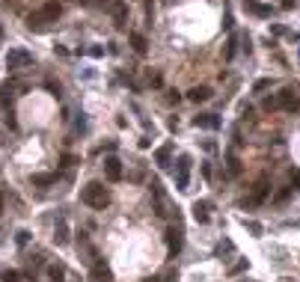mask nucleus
I'll return each instance as SVG.
<instances>
[{"mask_svg": "<svg viewBox=\"0 0 300 282\" xmlns=\"http://www.w3.org/2000/svg\"><path fill=\"white\" fill-rule=\"evenodd\" d=\"M80 199H83V205H89V208H95V211H104V208L110 205V193H107V187L98 184V181L86 184L83 193H80Z\"/></svg>", "mask_w": 300, "mask_h": 282, "instance_id": "f257e3e1", "label": "nucleus"}, {"mask_svg": "<svg viewBox=\"0 0 300 282\" xmlns=\"http://www.w3.org/2000/svg\"><path fill=\"white\" fill-rule=\"evenodd\" d=\"M33 62V56L24 51V48H12L9 54H6V68L9 71H21V68H27Z\"/></svg>", "mask_w": 300, "mask_h": 282, "instance_id": "f03ea898", "label": "nucleus"}, {"mask_svg": "<svg viewBox=\"0 0 300 282\" xmlns=\"http://www.w3.org/2000/svg\"><path fill=\"white\" fill-rule=\"evenodd\" d=\"M187 184H190V158L179 155V161H176V187L187 190Z\"/></svg>", "mask_w": 300, "mask_h": 282, "instance_id": "7ed1b4c3", "label": "nucleus"}, {"mask_svg": "<svg viewBox=\"0 0 300 282\" xmlns=\"http://www.w3.org/2000/svg\"><path fill=\"white\" fill-rule=\"evenodd\" d=\"M277 101H280V107H283V110L295 113V110L300 107V86H286V89L277 95Z\"/></svg>", "mask_w": 300, "mask_h": 282, "instance_id": "20e7f679", "label": "nucleus"}, {"mask_svg": "<svg viewBox=\"0 0 300 282\" xmlns=\"http://www.w3.org/2000/svg\"><path fill=\"white\" fill-rule=\"evenodd\" d=\"M104 175H107V181H122V161L119 158H104Z\"/></svg>", "mask_w": 300, "mask_h": 282, "instance_id": "39448f33", "label": "nucleus"}, {"mask_svg": "<svg viewBox=\"0 0 300 282\" xmlns=\"http://www.w3.org/2000/svg\"><path fill=\"white\" fill-rule=\"evenodd\" d=\"M268 193H271V184H268L265 178H259V181H256V187H253V193H250V199H247L244 205H262Z\"/></svg>", "mask_w": 300, "mask_h": 282, "instance_id": "423d86ee", "label": "nucleus"}, {"mask_svg": "<svg viewBox=\"0 0 300 282\" xmlns=\"http://www.w3.org/2000/svg\"><path fill=\"white\" fill-rule=\"evenodd\" d=\"M164 238H167V247H170V256H179V253H181V244H184V238H181V229L170 226Z\"/></svg>", "mask_w": 300, "mask_h": 282, "instance_id": "0eeeda50", "label": "nucleus"}, {"mask_svg": "<svg viewBox=\"0 0 300 282\" xmlns=\"http://www.w3.org/2000/svg\"><path fill=\"white\" fill-rule=\"evenodd\" d=\"M110 15H113V24H116V27H125V18H128L125 0H110Z\"/></svg>", "mask_w": 300, "mask_h": 282, "instance_id": "6e6552de", "label": "nucleus"}, {"mask_svg": "<svg viewBox=\"0 0 300 282\" xmlns=\"http://www.w3.org/2000/svg\"><path fill=\"white\" fill-rule=\"evenodd\" d=\"M193 125H196V128H208V131H214V128H220V119H217L214 113H199V116H193Z\"/></svg>", "mask_w": 300, "mask_h": 282, "instance_id": "1a4fd4ad", "label": "nucleus"}, {"mask_svg": "<svg viewBox=\"0 0 300 282\" xmlns=\"http://www.w3.org/2000/svg\"><path fill=\"white\" fill-rule=\"evenodd\" d=\"M62 15V3H57V0H48L45 6H42V18L45 21H57Z\"/></svg>", "mask_w": 300, "mask_h": 282, "instance_id": "9d476101", "label": "nucleus"}, {"mask_svg": "<svg viewBox=\"0 0 300 282\" xmlns=\"http://www.w3.org/2000/svg\"><path fill=\"white\" fill-rule=\"evenodd\" d=\"M244 6H247V12L256 15V18H271V6H265V3H259V0H247Z\"/></svg>", "mask_w": 300, "mask_h": 282, "instance_id": "9b49d317", "label": "nucleus"}, {"mask_svg": "<svg viewBox=\"0 0 300 282\" xmlns=\"http://www.w3.org/2000/svg\"><path fill=\"white\" fill-rule=\"evenodd\" d=\"M208 208H211V202H193V220L196 223H208Z\"/></svg>", "mask_w": 300, "mask_h": 282, "instance_id": "f8f14e48", "label": "nucleus"}, {"mask_svg": "<svg viewBox=\"0 0 300 282\" xmlns=\"http://www.w3.org/2000/svg\"><path fill=\"white\" fill-rule=\"evenodd\" d=\"M187 98L196 101V104H199V101H208V98H211V89H208V86H193V89L187 92Z\"/></svg>", "mask_w": 300, "mask_h": 282, "instance_id": "ddd939ff", "label": "nucleus"}, {"mask_svg": "<svg viewBox=\"0 0 300 282\" xmlns=\"http://www.w3.org/2000/svg\"><path fill=\"white\" fill-rule=\"evenodd\" d=\"M54 241L62 247V244H68V226H65V220H57V229H54Z\"/></svg>", "mask_w": 300, "mask_h": 282, "instance_id": "4468645a", "label": "nucleus"}, {"mask_svg": "<svg viewBox=\"0 0 300 282\" xmlns=\"http://www.w3.org/2000/svg\"><path fill=\"white\" fill-rule=\"evenodd\" d=\"M226 172H229L232 178H238V175L244 172V167H241V161H238L235 155H229V158H226Z\"/></svg>", "mask_w": 300, "mask_h": 282, "instance_id": "2eb2a0df", "label": "nucleus"}, {"mask_svg": "<svg viewBox=\"0 0 300 282\" xmlns=\"http://www.w3.org/2000/svg\"><path fill=\"white\" fill-rule=\"evenodd\" d=\"M131 48H134L137 54H146V48H149L146 36H143V33H131Z\"/></svg>", "mask_w": 300, "mask_h": 282, "instance_id": "dca6fc26", "label": "nucleus"}, {"mask_svg": "<svg viewBox=\"0 0 300 282\" xmlns=\"http://www.w3.org/2000/svg\"><path fill=\"white\" fill-rule=\"evenodd\" d=\"M92 280L95 282H110V268H107V265H95V268H92Z\"/></svg>", "mask_w": 300, "mask_h": 282, "instance_id": "f3484780", "label": "nucleus"}, {"mask_svg": "<svg viewBox=\"0 0 300 282\" xmlns=\"http://www.w3.org/2000/svg\"><path fill=\"white\" fill-rule=\"evenodd\" d=\"M48 277H51V282H62L65 280V268L62 265H48Z\"/></svg>", "mask_w": 300, "mask_h": 282, "instance_id": "a211bd4d", "label": "nucleus"}, {"mask_svg": "<svg viewBox=\"0 0 300 282\" xmlns=\"http://www.w3.org/2000/svg\"><path fill=\"white\" fill-rule=\"evenodd\" d=\"M170 155H173V146H161V149L155 152V161H158V167H167Z\"/></svg>", "mask_w": 300, "mask_h": 282, "instance_id": "6ab92c4d", "label": "nucleus"}, {"mask_svg": "<svg viewBox=\"0 0 300 282\" xmlns=\"http://www.w3.org/2000/svg\"><path fill=\"white\" fill-rule=\"evenodd\" d=\"M27 27H30V30H42V27H45V18H42V12H33V15H27Z\"/></svg>", "mask_w": 300, "mask_h": 282, "instance_id": "aec40b11", "label": "nucleus"}, {"mask_svg": "<svg viewBox=\"0 0 300 282\" xmlns=\"http://www.w3.org/2000/svg\"><path fill=\"white\" fill-rule=\"evenodd\" d=\"M57 181V175H51V172H45V175H33V187H48V184H54Z\"/></svg>", "mask_w": 300, "mask_h": 282, "instance_id": "412c9836", "label": "nucleus"}, {"mask_svg": "<svg viewBox=\"0 0 300 282\" xmlns=\"http://www.w3.org/2000/svg\"><path fill=\"white\" fill-rule=\"evenodd\" d=\"M292 190H295V187H280V190H277V196H274V202H277V205H286V202H289V196H292Z\"/></svg>", "mask_w": 300, "mask_h": 282, "instance_id": "4be33fe9", "label": "nucleus"}, {"mask_svg": "<svg viewBox=\"0 0 300 282\" xmlns=\"http://www.w3.org/2000/svg\"><path fill=\"white\" fill-rule=\"evenodd\" d=\"M247 268H250V262H247V259H241V262H235V265L229 268V277H238V274H244Z\"/></svg>", "mask_w": 300, "mask_h": 282, "instance_id": "5701e85b", "label": "nucleus"}, {"mask_svg": "<svg viewBox=\"0 0 300 282\" xmlns=\"http://www.w3.org/2000/svg\"><path fill=\"white\" fill-rule=\"evenodd\" d=\"M223 59L229 62V59H235V36L226 42V48H223Z\"/></svg>", "mask_w": 300, "mask_h": 282, "instance_id": "b1692460", "label": "nucleus"}, {"mask_svg": "<svg viewBox=\"0 0 300 282\" xmlns=\"http://www.w3.org/2000/svg\"><path fill=\"white\" fill-rule=\"evenodd\" d=\"M0 280L3 282H21V274H18V271H0Z\"/></svg>", "mask_w": 300, "mask_h": 282, "instance_id": "393cba45", "label": "nucleus"}, {"mask_svg": "<svg viewBox=\"0 0 300 282\" xmlns=\"http://www.w3.org/2000/svg\"><path fill=\"white\" fill-rule=\"evenodd\" d=\"M268 86H271V80H268V77H262V80H256V83H253V92H259V95H262Z\"/></svg>", "mask_w": 300, "mask_h": 282, "instance_id": "a878e982", "label": "nucleus"}, {"mask_svg": "<svg viewBox=\"0 0 300 282\" xmlns=\"http://www.w3.org/2000/svg\"><path fill=\"white\" fill-rule=\"evenodd\" d=\"M262 107H265V110L271 113L274 107H280V101H277V98H265V101H262Z\"/></svg>", "mask_w": 300, "mask_h": 282, "instance_id": "bb28decb", "label": "nucleus"}, {"mask_svg": "<svg viewBox=\"0 0 300 282\" xmlns=\"http://www.w3.org/2000/svg\"><path fill=\"white\" fill-rule=\"evenodd\" d=\"M48 92H51L54 98H60V83H54V80H48Z\"/></svg>", "mask_w": 300, "mask_h": 282, "instance_id": "cd10ccee", "label": "nucleus"}, {"mask_svg": "<svg viewBox=\"0 0 300 282\" xmlns=\"http://www.w3.org/2000/svg\"><path fill=\"white\" fill-rule=\"evenodd\" d=\"M15 241H18V247H27V241H30V232H18V238H15Z\"/></svg>", "mask_w": 300, "mask_h": 282, "instance_id": "c85d7f7f", "label": "nucleus"}, {"mask_svg": "<svg viewBox=\"0 0 300 282\" xmlns=\"http://www.w3.org/2000/svg\"><path fill=\"white\" fill-rule=\"evenodd\" d=\"M244 226H247L253 235H262V226H259V223H253V220H250V223H244Z\"/></svg>", "mask_w": 300, "mask_h": 282, "instance_id": "c756f323", "label": "nucleus"}, {"mask_svg": "<svg viewBox=\"0 0 300 282\" xmlns=\"http://www.w3.org/2000/svg\"><path fill=\"white\" fill-rule=\"evenodd\" d=\"M164 282H179V274H176V271H170V274L164 277Z\"/></svg>", "mask_w": 300, "mask_h": 282, "instance_id": "7c9ffc66", "label": "nucleus"}, {"mask_svg": "<svg viewBox=\"0 0 300 282\" xmlns=\"http://www.w3.org/2000/svg\"><path fill=\"white\" fill-rule=\"evenodd\" d=\"M229 250H232V244H229V241H223V244L217 247V253H229Z\"/></svg>", "mask_w": 300, "mask_h": 282, "instance_id": "2f4dec72", "label": "nucleus"}, {"mask_svg": "<svg viewBox=\"0 0 300 282\" xmlns=\"http://www.w3.org/2000/svg\"><path fill=\"white\" fill-rule=\"evenodd\" d=\"M292 187H298V190H300V172H295V175H292Z\"/></svg>", "mask_w": 300, "mask_h": 282, "instance_id": "473e14b6", "label": "nucleus"}, {"mask_svg": "<svg viewBox=\"0 0 300 282\" xmlns=\"http://www.w3.org/2000/svg\"><path fill=\"white\" fill-rule=\"evenodd\" d=\"M295 6V0H283V9H292Z\"/></svg>", "mask_w": 300, "mask_h": 282, "instance_id": "72a5a7b5", "label": "nucleus"}, {"mask_svg": "<svg viewBox=\"0 0 300 282\" xmlns=\"http://www.w3.org/2000/svg\"><path fill=\"white\" fill-rule=\"evenodd\" d=\"M0 214H3V190H0Z\"/></svg>", "mask_w": 300, "mask_h": 282, "instance_id": "f704fd0d", "label": "nucleus"}, {"mask_svg": "<svg viewBox=\"0 0 300 282\" xmlns=\"http://www.w3.org/2000/svg\"><path fill=\"white\" fill-rule=\"evenodd\" d=\"M80 3H86V6H92V3H95V0H80Z\"/></svg>", "mask_w": 300, "mask_h": 282, "instance_id": "c9c22d12", "label": "nucleus"}]
</instances>
